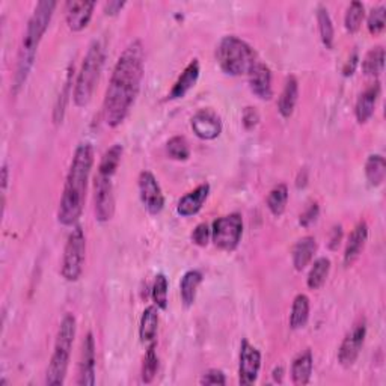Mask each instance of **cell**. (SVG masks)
Listing matches in <instances>:
<instances>
[{"label":"cell","instance_id":"277c9868","mask_svg":"<svg viewBox=\"0 0 386 386\" xmlns=\"http://www.w3.org/2000/svg\"><path fill=\"white\" fill-rule=\"evenodd\" d=\"M105 59H106L105 44L100 40H94L89 45L74 82L73 101L77 107H85L89 105L90 98L94 95L97 83L100 81L101 71H103Z\"/></svg>","mask_w":386,"mask_h":386},{"label":"cell","instance_id":"4dcf8cb0","mask_svg":"<svg viewBox=\"0 0 386 386\" xmlns=\"http://www.w3.org/2000/svg\"><path fill=\"white\" fill-rule=\"evenodd\" d=\"M287 202H288V187L286 185L281 183L269 192L267 207L270 213L276 216V218H279V216L286 211Z\"/></svg>","mask_w":386,"mask_h":386},{"label":"cell","instance_id":"5bb4252c","mask_svg":"<svg viewBox=\"0 0 386 386\" xmlns=\"http://www.w3.org/2000/svg\"><path fill=\"white\" fill-rule=\"evenodd\" d=\"M192 130L202 141H213L222 133L221 117L211 109H201L192 117Z\"/></svg>","mask_w":386,"mask_h":386},{"label":"cell","instance_id":"ab89813d","mask_svg":"<svg viewBox=\"0 0 386 386\" xmlns=\"http://www.w3.org/2000/svg\"><path fill=\"white\" fill-rule=\"evenodd\" d=\"M319 214H320L319 204L317 202L310 204V207L300 214V219H299L300 226H303V228H310V226L314 225L317 219H319Z\"/></svg>","mask_w":386,"mask_h":386},{"label":"cell","instance_id":"7c38bea8","mask_svg":"<svg viewBox=\"0 0 386 386\" xmlns=\"http://www.w3.org/2000/svg\"><path fill=\"white\" fill-rule=\"evenodd\" d=\"M261 368V353L247 339L240 346V362H238V383L249 386L257 382Z\"/></svg>","mask_w":386,"mask_h":386},{"label":"cell","instance_id":"83f0119b","mask_svg":"<svg viewBox=\"0 0 386 386\" xmlns=\"http://www.w3.org/2000/svg\"><path fill=\"white\" fill-rule=\"evenodd\" d=\"M329 271H331V259L326 257L317 258L310 269L308 278H306V286L311 290H319L326 282Z\"/></svg>","mask_w":386,"mask_h":386},{"label":"cell","instance_id":"f6af8a7d","mask_svg":"<svg viewBox=\"0 0 386 386\" xmlns=\"http://www.w3.org/2000/svg\"><path fill=\"white\" fill-rule=\"evenodd\" d=\"M359 64V56H358V52H353L351 53L350 58L347 59L344 68H343V73L346 77H350V76H353L355 70H356V66Z\"/></svg>","mask_w":386,"mask_h":386},{"label":"cell","instance_id":"484cf974","mask_svg":"<svg viewBox=\"0 0 386 386\" xmlns=\"http://www.w3.org/2000/svg\"><path fill=\"white\" fill-rule=\"evenodd\" d=\"M310 298L306 294L300 293L294 298L290 314V327L293 331H299V329H303L306 326L310 319Z\"/></svg>","mask_w":386,"mask_h":386},{"label":"cell","instance_id":"7bdbcfd3","mask_svg":"<svg viewBox=\"0 0 386 386\" xmlns=\"http://www.w3.org/2000/svg\"><path fill=\"white\" fill-rule=\"evenodd\" d=\"M341 240H343V226L335 225L331 231V237H329V247H331L332 251H337Z\"/></svg>","mask_w":386,"mask_h":386},{"label":"cell","instance_id":"603a6c76","mask_svg":"<svg viewBox=\"0 0 386 386\" xmlns=\"http://www.w3.org/2000/svg\"><path fill=\"white\" fill-rule=\"evenodd\" d=\"M314 370V358L311 350H305L296 356L291 364V380L294 385H308Z\"/></svg>","mask_w":386,"mask_h":386},{"label":"cell","instance_id":"d6986e66","mask_svg":"<svg viewBox=\"0 0 386 386\" xmlns=\"http://www.w3.org/2000/svg\"><path fill=\"white\" fill-rule=\"evenodd\" d=\"M210 195V185L204 183L198 186L195 190L189 192L187 195H185L178 201L177 206V213L183 218H190V216L199 213L204 204H206L207 198Z\"/></svg>","mask_w":386,"mask_h":386},{"label":"cell","instance_id":"d590c367","mask_svg":"<svg viewBox=\"0 0 386 386\" xmlns=\"http://www.w3.org/2000/svg\"><path fill=\"white\" fill-rule=\"evenodd\" d=\"M168 291H169L168 278L163 274L157 275L154 279V283H153L151 294H153L154 305L157 306L158 310L168 308Z\"/></svg>","mask_w":386,"mask_h":386},{"label":"cell","instance_id":"f1b7e54d","mask_svg":"<svg viewBox=\"0 0 386 386\" xmlns=\"http://www.w3.org/2000/svg\"><path fill=\"white\" fill-rule=\"evenodd\" d=\"M365 177L370 186L379 187L386 177V162L380 154H371L365 162Z\"/></svg>","mask_w":386,"mask_h":386},{"label":"cell","instance_id":"f546056e","mask_svg":"<svg viewBox=\"0 0 386 386\" xmlns=\"http://www.w3.org/2000/svg\"><path fill=\"white\" fill-rule=\"evenodd\" d=\"M385 68V49L382 45L373 47L367 52L364 61H362V71L365 76L378 77L380 73H383Z\"/></svg>","mask_w":386,"mask_h":386},{"label":"cell","instance_id":"8992f818","mask_svg":"<svg viewBox=\"0 0 386 386\" xmlns=\"http://www.w3.org/2000/svg\"><path fill=\"white\" fill-rule=\"evenodd\" d=\"M216 59H218L221 70L228 76L247 74L258 62L251 45L234 35L221 40L218 50H216Z\"/></svg>","mask_w":386,"mask_h":386},{"label":"cell","instance_id":"30bf717a","mask_svg":"<svg viewBox=\"0 0 386 386\" xmlns=\"http://www.w3.org/2000/svg\"><path fill=\"white\" fill-rule=\"evenodd\" d=\"M139 195L144 207L150 214L156 216L165 207V197L160 185L153 172L144 171L139 175Z\"/></svg>","mask_w":386,"mask_h":386},{"label":"cell","instance_id":"d4e9b609","mask_svg":"<svg viewBox=\"0 0 386 386\" xmlns=\"http://www.w3.org/2000/svg\"><path fill=\"white\" fill-rule=\"evenodd\" d=\"M202 282V274L199 270H189L183 275L180 281V294H181V300H183V305L186 308H190V306L195 303L197 299V291L198 287Z\"/></svg>","mask_w":386,"mask_h":386},{"label":"cell","instance_id":"6da1fadb","mask_svg":"<svg viewBox=\"0 0 386 386\" xmlns=\"http://www.w3.org/2000/svg\"><path fill=\"white\" fill-rule=\"evenodd\" d=\"M145 71V52L141 41L129 44L118 58L106 89L103 113L109 127L115 129L129 117L139 95Z\"/></svg>","mask_w":386,"mask_h":386},{"label":"cell","instance_id":"7a4b0ae2","mask_svg":"<svg viewBox=\"0 0 386 386\" xmlns=\"http://www.w3.org/2000/svg\"><path fill=\"white\" fill-rule=\"evenodd\" d=\"M94 166V148L89 142L77 145L65 178L62 198L59 201L58 221L64 226H73L83 213L88 181Z\"/></svg>","mask_w":386,"mask_h":386},{"label":"cell","instance_id":"e575fe53","mask_svg":"<svg viewBox=\"0 0 386 386\" xmlns=\"http://www.w3.org/2000/svg\"><path fill=\"white\" fill-rule=\"evenodd\" d=\"M157 371H158V358L156 353V343H151V344H148V350H146V355L144 358L142 382L151 383L156 378Z\"/></svg>","mask_w":386,"mask_h":386},{"label":"cell","instance_id":"1f68e13d","mask_svg":"<svg viewBox=\"0 0 386 386\" xmlns=\"http://www.w3.org/2000/svg\"><path fill=\"white\" fill-rule=\"evenodd\" d=\"M121 157H122V145L119 144L112 145L110 148L103 154V157H101V162L98 165V172L110 175V177L115 175L121 162Z\"/></svg>","mask_w":386,"mask_h":386},{"label":"cell","instance_id":"74e56055","mask_svg":"<svg viewBox=\"0 0 386 386\" xmlns=\"http://www.w3.org/2000/svg\"><path fill=\"white\" fill-rule=\"evenodd\" d=\"M71 85H73L71 73H68V74H66L65 85H64V89H62V94L59 95L58 103H56V107H54V121H56V122H62V119H64L65 107H66V101H68V97H70Z\"/></svg>","mask_w":386,"mask_h":386},{"label":"cell","instance_id":"2e32d148","mask_svg":"<svg viewBox=\"0 0 386 386\" xmlns=\"http://www.w3.org/2000/svg\"><path fill=\"white\" fill-rule=\"evenodd\" d=\"M247 77L251 90L259 100L269 101L274 97V89H271V71L266 64L258 61L251 68V71L247 73Z\"/></svg>","mask_w":386,"mask_h":386},{"label":"cell","instance_id":"cb8c5ba5","mask_svg":"<svg viewBox=\"0 0 386 386\" xmlns=\"http://www.w3.org/2000/svg\"><path fill=\"white\" fill-rule=\"evenodd\" d=\"M158 329V308L156 305L145 308L139 323V338L144 344L156 343Z\"/></svg>","mask_w":386,"mask_h":386},{"label":"cell","instance_id":"ee69618b","mask_svg":"<svg viewBox=\"0 0 386 386\" xmlns=\"http://www.w3.org/2000/svg\"><path fill=\"white\" fill-rule=\"evenodd\" d=\"M124 6H126V2H121V0H110V2L105 4V13L106 16L110 17L118 16Z\"/></svg>","mask_w":386,"mask_h":386},{"label":"cell","instance_id":"f35d334b","mask_svg":"<svg viewBox=\"0 0 386 386\" xmlns=\"http://www.w3.org/2000/svg\"><path fill=\"white\" fill-rule=\"evenodd\" d=\"M211 238V230L207 223H199L192 233V242L199 247H206Z\"/></svg>","mask_w":386,"mask_h":386},{"label":"cell","instance_id":"7dc6e473","mask_svg":"<svg viewBox=\"0 0 386 386\" xmlns=\"http://www.w3.org/2000/svg\"><path fill=\"white\" fill-rule=\"evenodd\" d=\"M282 374H283V368L282 367H276L274 370V380L278 382V383H281L282 382Z\"/></svg>","mask_w":386,"mask_h":386},{"label":"cell","instance_id":"9a60e30c","mask_svg":"<svg viewBox=\"0 0 386 386\" xmlns=\"http://www.w3.org/2000/svg\"><path fill=\"white\" fill-rule=\"evenodd\" d=\"M95 2L90 0H68L65 4V20L73 32H81L88 28L94 14Z\"/></svg>","mask_w":386,"mask_h":386},{"label":"cell","instance_id":"44dd1931","mask_svg":"<svg viewBox=\"0 0 386 386\" xmlns=\"http://www.w3.org/2000/svg\"><path fill=\"white\" fill-rule=\"evenodd\" d=\"M317 252V242L312 235H305L296 242L291 251L293 266L298 271H302L308 266Z\"/></svg>","mask_w":386,"mask_h":386},{"label":"cell","instance_id":"52a82bcc","mask_svg":"<svg viewBox=\"0 0 386 386\" xmlns=\"http://www.w3.org/2000/svg\"><path fill=\"white\" fill-rule=\"evenodd\" d=\"M86 254V238L81 226H74L66 238L64 247L61 275L68 282H76L81 279L85 266Z\"/></svg>","mask_w":386,"mask_h":386},{"label":"cell","instance_id":"bcb514c9","mask_svg":"<svg viewBox=\"0 0 386 386\" xmlns=\"http://www.w3.org/2000/svg\"><path fill=\"white\" fill-rule=\"evenodd\" d=\"M8 186V166L4 165L2 166V190L5 192Z\"/></svg>","mask_w":386,"mask_h":386},{"label":"cell","instance_id":"3957f363","mask_svg":"<svg viewBox=\"0 0 386 386\" xmlns=\"http://www.w3.org/2000/svg\"><path fill=\"white\" fill-rule=\"evenodd\" d=\"M56 6H58V4L53 2V0H42V2H38L28 21L26 32H25V37H23L21 49L18 54L17 70L14 74L16 93L23 85H25L26 78L32 70L33 62H35V58H37L40 42L50 26V21H52Z\"/></svg>","mask_w":386,"mask_h":386},{"label":"cell","instance_id":"d6a6232c","mask_svg":"<svg viewBox=\"0 0 386 386\" xmlns=\"http://www.w3.org/2000/svg\"><path fill=\"white\" fill-rule=\"evenodd\" d=\"M365 18V8L364 5H362L361 2H358V0H355V2H351L346 11V16H344V26H346V30L349 33H356L361 26H362V21H364Z\"/></svg>","mask_w":386,"mask_h":386},{"label":"cell","instance_id":"8d00e7d4","mask_svg":"<svg viewBox=\"0 0 386 386\" xmlns=\"http://www.w3.org/2000/svg\"><path fill=\"white\" fill-rule=\"evenodd\" d=\"M386 25V8L385 5H379L373 8L367 18V28L371 35H380Z\"/></svg>","mask_w":386,"mask_h":386},{"label":"cell","instance_id":"7402d4cb","mask_svg":"<svg viewBox=\"0 0 386 386\" xmlns=\"http://www.w3.org/2000/svg\"><path fill=\"white\" fill-rule=\"evenodd\" d=\"M299 98V82L294 76H288L286 85H283L282 93L278 100V110L281 113L282 118H291L294 107H296Z\"/></svg>","mask_w":386,"mask_h":386},{"label":"cell","instance_id":"60d3db41","mask_svg":"<svg viewBox=\"0 0 386 386\" xmlns=\"http://www.w3.org/2000/svg\"><path fill=\"white\" fill-rule=\"evenodd\" d=\"M242 122L246 130H252L258 126L259 122V113L255 107L252 106H247L243 109V113H242Z\"/></svg>","mask_w":386,"mask_h":386},{"label":"cell","instance_id":"ba28073f","mask_svg":"<svg viewBox=\"0 0 386 386\" xmlns=\"http://www.w3.org/2000/svg\"><path fill=\"white\" fill-rule=\"evenodd\" d=\"M243 235V218L240 213H231L216 219L211 225V240L225 252H233L240 245Z\"/></svg>","mask_w":386,"mask_h":386},{"label":"cell","instance_id":"5b68a950","mask_svg":"<svg viewBox=\"0 0 386 386\" xmlns=\"http://www.w3.org/2000/svg\"><path fill=\"white\" fill-rule=\"evenodd\" d=\"M76 329H77L76 317L73 314H66L59 324L58 335H56L53 355L47 368V374H45V385L49 386L64 385L68 367H70Z\"/></svg>","mask_w":386,"mask_h":386},{"label":"cell","instance_id":"836d02e7","mask_svg":"<svg viewBox=\"0 0 386 386\" xmlns=\"http://www.w3.org/2000/svg\"><path fill=\"white\" fill-rule=\"evenodd\" d=\"M166 151H168L169 157L174 158V160H178V162H186L187 158L190 157L189 144H187L186 138H183V136H174V138L169 139L166 144Z\"/></svg>","mask_w":386,"mask_h":386},{"label":"cell","instance_id":"b9f144b4","mask_svg":"<svg viewBox=\"0 0 386 386\" xmlns=\"http://www.w3.org/2000/svg\"><path fill=\"white\" fill-rule=\"evenodd\" d=\"M201 385H225L226 383V378L225 374L221 370H209L207 373L202 374V378L199 379Z\"/></svg>","mask_w":386,"mask_h":386},{"label":"cell","instance_id":"ffe728a7","mask_svg":"<svg viewBox=\"0 0 386 386\" xmlns=\"http://www.w3.org/2000/svg\"><path fill=\"white\" fill-rule=\"evenodd\" d=\"M199 62L198 59H193L189 62V65L185 68V71L180 74V77L177 78V82L174 83L171 93H169V100H178L183 98L189 90L197 85L198 78H199Z\"/></svg>","mask_w":386,"mask_h":386},{"label":"cell","instance_id":"4316f807","mask_svg":"<svg viewBox=\"0 0 386 386\" xmlns=\"http://www.w3.org/2000/svg\"><path fill=\"white\" fill-rule=\"evenodd\" d=\"M317 25H319V32L322 42L326 49L332 50L334 49V41H335V30H334V23L331 16H329V11L326 6L319 5L317 6Z\"/></svg>","mask_w":386,"mask_h":386},{"label":"cell","instance_id":"8fae6325","mask_svg":"<svg viewBox=\"0 0 386 386\" xmlns=\"http://www.w3.org/2000/svg\"><path fill=\"white\" fill-rule=\"evenodd\" d=\"M367 324L365 322L358 323L343 339L341 346L338 349V361L343 367H351L356 362L362 346L365 343Z\"/></svg>","mask_w":386,"mask_h":386},{"label":"cell","instance_id":"9c48e42d","mask_svg":"<svg viewBox=\"0 0 386 386\" xmlns=\"http://www.w3.org/2000/svg\"><path fill=\"white\" fill-rule=\"evenodd\" d=\"M110 175L97 174L94 181V206L95 219L101 223L109 222L115 214V193Z\"/></svg>","mask_w":386,"mask_h":386},{"label":"cell","instance_id":"ac0fdd59","mask_svg":"<svg viewBox=\"0 0 386 386\" xmlns=\"http://www.w3.org/2000/svg\"><path fill=\"white\" fill-rule=\"evenodd\" d=\"M379 97H380L379 82H374L373 85H370L364 93L358 97L355 106V117L359 124H365L371 119V117L374 115V110H376Z\"/></svg>","mask_w":386,"mask_h":386},{"label":"cell","instance_id":"4fadbf2b","mask_svg":"<svg viewBox=\"0 0 386 386\" xmlns=\"http://www.w3.org/2000/svg\"><path fill=\"white\" fill-rule=\"evenodd\" d=\"M95 339L93 332H88L82 343L81 361L77 370V385L94 386L95 385Z\"/></svg>","mask_w":386,"mask_h":386},{"label":"cell","instance_id":"e0dca14e","mask_svg":"<svg viewBox=\"0 0 386 386\" xmlns=\"http://www.w3.org/2000/svg\"><path fill=\"white\" fill-rule=\"evenodd\" d=\"M367 240H368V225L365 221H361L349 235L346 251H344L346 267H350L359 258L362 251H364Z\"/></svg>","mask_w":386,"mask_h":386}]
</instances>
